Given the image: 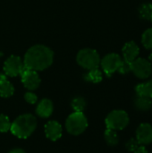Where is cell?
<instances>
[{"label":"cell","mask_w":152,"mask_h":153,"mask_svg":"<svg viewBox=\"0 0 152 153\" xmlns=\"http://www.w3.org/2000/svg\"><path fill=\"white\" fill-rule=\"evenodd\" d=\"M37 127V119L31 114L19 116L11 124L10 131L20 139H26L32 134Z\"/></svg>","instance_id":"2"},{"label":"cell","mask_w":152,"mask_h":153,"mask_svg":"<svg viewBox=\"0 0 152 153\" xmlns=\"http://www.w3.org/2000/svg\"><path fill=\"white\" fill-rule=\"evenodd\" d=\"M45 134L47 138L49 140L55 142L61 138L63 134V128L62 126L55 120L49 121L45 126Z\"/></svg>","instance_id":"11"},{"label":"cell","mask_w":152,"mask_h":153,"mask_svg":"<svg viewBox=\"0 0 152 153\" xmlns=\"http://www.w3.org/2000/svg\"><path fill=\"white\" fill-rule=\"evenodd\" d=\"M104 138H105L107 143L110 146H116L119 143V137H118L116 131L112 130V129L107 128V130L105 131V134H104Z\"/></svg>","instance_id":"17"},{"label":"cell","mask_w":152,"mask_h":153,"mask_svg":"<svg viewBox=\"0 0 152 153\" xmlns=\"http://www.w3.org/2000/svg\"><path fill=\"white\" fill-rule=\"evenodd\" d=\"M140 146V144H139V143H138V141L136 140V138H131L126 143H125V148L129 151V152H134L136 150H137V148Z\"/></svg>","instance_id":"24"},{"label":"cell","mask_w":152,"mask_h":153,"mask_svg":"<svg viewBox=\"0 0 152 153\" xmlns=\"http://www.w3.org/2000/svg\"><path fill=\"white\" fill-rule=\"evenodd\" d=\"M136 140L140 145H149L152 143V126L149 123L141 124L136 130Z\"/></svg>","instance_id":"10"},{"label":"cell","mask_w":152,"mask_h":153,"mask_svg":"<svg viewBox=\"0 0 152 153\" xmlns=\"http://www.w3.org/2000/svg\"><path fill=\"white\" fill-rule=\"evenodd\" d=\"M149 61H150V63L152 65V52L150 54V56H149Z\"/></svg>","instance_id":"28"},{"label":"cell","mask_w":152,"mask_h":153,"mask_svg":"<svg viewBox=\"0 0 152 153\" xmlns=\"http://www.w3.org/2000/svg\"><path fill=\"white\" fill-rule=\"evenodd\" d=\"M11 122L9 117L5 115L0 114V133H6L11 128Z\"/></svg>","instance_id":"22"},{"label":"cell","mask_w":152,"mask_h":153,"mask_svg":"<svg viewBox=\"0 0 152 153\" xmlns=\"http://www.w3.org/2000/svg\"><path fill=\"white\" fill-rule=\"evenodd\" d=\"M137 96H142L152 99V80L143 83H140L135 87Z\"/></svg>","instance_id":"16"},{"label":"cell","mask_w":152,"mask_h":153,"mask_svg":"<svg viewBox=\"0 0 152 153\" xmlns=\"http://www.w3.org/2000/svg\"><path fill=\"white\" fill-rule=\"evenodd\" d=\"M53 58L54 53L49 48L43 45H35L26 52L23 64L25 68L42 71L52 65Z\"/></svg>","instance_id":"1"},{"label":"cell","mask_w":152,"mask_h":153,"mask_svg":"<svg viewBox=\"0 0 152 153\" xmlns=\"http://www.w3.org/2000/svg\"><path fill=\"white\" fill-rule=\"evenodd\" d=\"M150 21H151V22H152V17H151V20H150Z\"/></svg>","instance_id":"29"},{"label":"cell","mask_w":152,"mask_h":153,"mask_svg":"<svg viewBox=\"0 0 152 153\" xmlns=\"http://www.w3.org/2000/svg\"><path fill=\"white\" fill-rule=\"evenodd\" d=\"M24 100L30 104H35L38 100V97L33 92L28 91L24 94Z\"/></svg>","instance_id":"25"},{"label":"cell","mask_w":152,"mask_h":153,"mask_svg":"<svg viewBox=\"0 0 152 153\" xmlns=\"http://www.w3.org/2000/svg\"><path fill=\"white\" fill-rule=\"evenodd\" d=\"M151 76H152V73H151Z\"/></svg>","instance_id":"30"},{"label":"cell","mask_w":152,"mask_h":153,"mask_svg":"<svg viewBox=\"0 0 152 153\" xmlns=\"http://www.w3.org/2000/svg\"><path fill=\"white\" fill-rule=\"evenodd\" d=\"M53 103L48 99H43L37 106L36 113L39 117L42 118H47L49 117L53 113Z\"/></svg>","instance_id":"13"},{"label":"cell","mask_w":152,"mask_h":153,"mask_svg":"<svg viewBox=\"0 0 152 153\" xmlns=\"http://www.w3.org/2000/svg\"><path fill=\"white\" fill-rule=\"evenodd\" d=\"M14 92L13 86L7 81L4 74H0V96L3 98H9Z\"/></svg>","instance_id":"14"},{"label":"cell","mask_w":152,"mask_h":153,"mask_svg":"<svg viewBox=\"0 0 152 153\" xmlns=\"http://www.w3.org/2000/svg\"><path fill=\"white\" fill-rule=\"evenodd\" d=\"M117 72H119L121 74H126L132 72V63L123 60Z\"/></svg>","instance_id":"23"},{"label":"cell","mask_w":152,"mask_h":153,"mask_svg":"<svg viewBox=\"0 0 152 153\" xmlns=\"http://www.w3.org/2000/svg\"><path fill=\"white\" fill-rule=\"evenodd\" d=\"M20 75L22 77V82L23 85L30 91L36 90L40 84V78L37 71L24 68Z\"/></svg>","instance_id":"9"},{"label":"cell","mask_w":152,"mask_h":153,"mask_svg":"<svg viewBox=\"0 0 152 153\" xmlns=\"http://www.w3.org/2000/svg\"><path fill=\"white\" fill-rule=\"evenodd\" d=\"M134 153H149L148 150L146 149V147L144 145H140L137 150L134 152Z\"/></svg>","instance_id":"26"},{"label":"cell","mask_w":152,"mask_h":153,"mask_svg":"<svg viewBox=\"0 0 152 153\" xmlns=\"http://www.w3.org/2000/svg\"><path fill=\"white\" fill-rule=\"evenodd\" d=\"M130 122L128 114L122 109H116L111 111L106 117L105 123L107 128L115 131L125 129Z\"/></svg>","instance_id":"4"},{"label":"cell","mask_w":152,"mask_h":153,"mask_svg":"<svg viewBox=\"0 0 152 153\" xmlns=\"http://www.w3.org/2000/svg\"><path fill=\"white\" fill-rule=\"evenodd\" d=\"M9 153H26L23 150H22V149H13V150H12V151H10Z\"/></svg>","instance_id":"27"},{"label":"cell","mask_w":152,"mask_h":153,"mask_svg":"<svg viewBox=\"0 0 152 153\" xmlns=\"http://www.w3.org/2000/svg\"><path fill=\"white\" fill-rule=\"evenodd\" d=\"M142 43L146 49H152V28L146 30L142 33Z\"/></svg>","instance_id":"20"},{"label":"cell","mask_w":152,"mask_h":153,"mask_svg":"<svg viewBox=\"0 0 152 153\" xmlns=\"http://www.w3.org/2000/svg\"><path fill=\"white\" fill-rule=\"evenodd\" d=\"M132 72L139 79H148L150 76H151L152 65L148 59L137 57L132 62Z\"/></svg>","instance_id":"6"},{"label":"cell","mask_w":152,"mask_h":153,"mask_svg":"<svg viewBox=\"0 0 152 153\" xmlns=\"http://www.w3.org/2000/svg\"><path fill=\"white\" fill-rule=\"evenodd\" d=\"M86 107V102L83 98L77 97L73 100L72 101V108H73L74 112H82Z\"/></svg>","instance_id":"21"},{"label":"cell","mask_w":152,"mask_h":153,"mask_svg":"<svg viewBox=\"0 0 152 153\" xmlns=\"http://www.w3.org/2000/svg\"><path fill=\"white\" fill-rule=\"evenodd\" d=\"M77 62L82 67L87 70H91L99 67L100 64V57L96 50L90 48H85V49H82L78 53Z\"/></svg>","instance_id":"5"},{"label":"cell","mask_w":152,"mask_h":153,"mask_svg":"<svg viewBox=\"0 0 152 153\" xmlns=\"http://www.w3.org/2000/svg\"><path fill=\"white\" fill-rule=\"evenodd\" d=\"M25 68L22 59L17 56H11L6 59L4 65V71L5 75L14 77L20 75Z\"/></svg>","instance_id":"8"},{"label":"cell","mask_w":152,"mask_h":153,"mask_svg":"<svg viewBox=\"0 0 152 153\" xmlns=\"http://www.w3.org/2000/svg\"><path fill=\"white\" fill-rule=\"evenodd\" d=\"M88 127V120L82 112L72 113L65 121V128L70 134L79 135Z\"/></svg>","instance_id":"3"},{"label":"cell","mask_w":152,"mask_h":153,"mask_svg":"<svg viewBox=\"0 0 152 153\" xmlns=\"http://www.w3.org/2000/svg\"><path fill=\"white\" fill-rule=\"evenodd\" d=\"M133 105L135 108L139 111H149L152 108V99L136 95Z\"/></svg>","instance_id":"15"},{"label":"cell","mask_w":152,"mask_h":153,"mask_svg":"<svg viewBox=\"0 0 152 153\" xmlns=\"http://www.w3.org/2000/svg\"><path fill=\"white\" fill-rule=\"evenodd\" d=\"M85 80L93 83H98L102 81V73L98 69H91L89 70V72L85 74Z\"/></svg>","instance_id":"18"},{"label":"cell","mask_w":152,"mask_h":153,"mask_svg":"<svg viewBox=\"0 0 152 153\" xmlns=\"http://www.w3.org/2000/svg\"><path fill=\"white\" fill-rule=\"evenodd\" d=\"M122 61L123 59L118 54L111 53L103 57V59L100 61V65L105 74L108 76H111L118 70Z\"/></svg>","instance_id":"7"},{"label":"cell","mask_w":152,"mask_h":153,"mask_svg":"<svg viewBox=\"0 0 152 153\" xmlns=\"http://www.w3.org/2000/svg\"><path fill=\"white\" fill-rule=\"evenodd\" d=\"M138 11L141 18L144 20H151V18L152 17V4L151 3L142 4L139 7Z\"/></svg>","instance_id":"19"},{"label":"cell","mask_w":152,"mask_h":153,"mask_svg":"<svg viewBox=\"0 0 152 153\" xmlns=\"http://www.w3.org/2000/svg\"><path fill=\"white\" fill-rule=\"evenodd\" d=\"M122 52L124 60L132 63L138 57L140 54V48L134 41H129L125 44Z\"/></svg>","instance_id":"12"}]
</instances>
